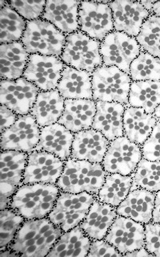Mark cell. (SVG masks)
Returning <instances> with one entry per match:
<instances>
[{
    "mask_svg": "<svg viewBox=\"0 0 160 257\" xmlns=\"http://www.w3.org/2000/svg\"><path fill=\"white\" fill-rule=\"evenodd\" d=\"M64 232L46 218L26 220L1 257H47Z\"/></svg>",
    "mask_w": 160,
    "mask_h": 257,
    "instance_id": "1",
    "label": "cell"
},
{
    "mask_svg": "<svg viewBox=\"0 0 160 257\" xmlns=\"http://www.w3.org/2000/svg\"><path fill=\"white\" fill-rule=\"evenodd\" d=\"M60 193L56 184H23L12 196L10 207L25 220L46 218Z\"/></svg>",
    "mask_w": 160,
    "mask_h": 257,
    "instance_id": "2",
    "label": "cell"
},
{
    "mask_svg": "<svg viewBox=\"0 0 160 257\" xmlns=\"http://www.w3.org/2000/svg\"><path fill=\"white\" fill-rule=\"evenodd\" d=\"M107 174L101 163L70 158L64 162L56 186L61 192L72 194L86 192L97 196Z\"/></svg>",
    "mask_w": 160,
    "mask_h": 257,
    "instance_id": "3",
    "label": "cell"
},
{
    "mask_svg": "<svg viewBox=\"0 0 160 257\" xmlns=\"http://www.w3.org/2000/svg\"><path fill=\"white\" fill-rule=\"evenodd\" d=\"M92 76V99L96 102H114L128 105L132 82L129 74L116 67L102 64Z\"/></svg>",
    "mask_w": 160,
    "mask_h": 257,
    "instance_id": "4",
    "label": "cell"
},
{
    "mask_svg": "<svg viewBox=\"0 0 160 257\" xmlns=\"http://www.w3.org/2000/svg\"><path fill=\"white\" fill-rule=\"evenodd\" d=\"M60 58L66 66L91 74L103 64L100 42L80 30L66 36Z\"/></svg>",
    "mask_w": 160,
    "mask_h": 257,
    "instance_id": "5",
    "label": "cell"
},
{
    "mask_svg": "<svg viewBox=\"0 0 160 257\" xmlns=\"http://www.w3.org/2000/svg\"><path fill=\"white\" fill-rule=\"evenodd\" d=\"M66 37L52 23L40 18L27 22L20 41L30 54L60 56Z\"/></svg>",
    "mask_w": 160,
    "mask_h": 257,
    "instance_id": "6",
    "label": "cell"
},
{
    "mask_svg": "<svg viewBox=\"0 0 160 257\" xmlns=\"http://www.w3.org/2000/svg\"><path fill=\"white\" fill-rule=\"evenodd\" d=\"M96 196L86 192H61L48 218L63 232L79 226L86 215Z\"/></svg>",
    "mask_w": 160,
    "mask_h": 257,
    "instance_id": "7",
    "label": "cell"
},
{
    "mask_svg": "<svg viewBox=\"0 0 160 257\" xmlns=\"http://www.w3.org/2000/svg\"><path fill=\"white\" fill-rule=\"evenodd\" d=\"M142 51L136 37L114 30L100 42L103 65L114 66L130 74L133 61Z\"/></svg>",
    "mask_w": 160,
    "mask_h": 257,
    "instance_id": "8",
    "label": "cell"
},
{
    "mask_svg": "<svg viewBox=\"0 0 160 257\" xmlns=\"http://www.w3.org/2000/svg\"><path fill=\"white\" fill-rule=\"evenodd\" d=\"M28 158L26 153L0 151V210L10 207L12 196L23 184Z\"/></svg>",
    "mask_w": 160,
    "mask_h": 257,
    "instance_id": "9",
    "label": "cell"
},
{
    "mask_svg": "<svg viewBox=\"0 0 160 257\" xmlns=\"http://www.w3.org/2000/svg\"><path fill=\"white\" fill-rule=\"evenodd\" d=\"M109 1H80L78 11L80 30L102 42L114 30Z\"/></svg>",
    "mask_w": 160,
    "mask_h": 257,
    "instance_id": "10",
    "label": "cell"
},
{
    "mask_svg": "<svg viewBox=\"0 0 160 257\" xmlns=\"http://www.w3.org/2000/svg\"><path fill=\"white\" fill-rule=\"evenodd\" d=\"M142 159V147L123 136L110 142L101 164L107 174L130 176Z\"/></svg>",
    "mask_w": 160,
    "mask_h": 257,
    "instance_id": "11",
    "label": "cell"
},
{
    "mask_svg": "<svg viewBox=\"0 0 160 257\" xmlns=\"http://www.w3.org/2000/svg\"><path fill=\"white\" fill-rule=\"evenodd\" d=\"M66 64L60 56L30 54L23 76L41 91L57 89Z\"/></svg>",
    "mask_w": 160,
    "mask_h": 257,
    "instance_id": "12",
    "label": "cell"
},
{
    "mask_svg": "<svg viewBox=\"0 0 160 257\" xmlns=\"http://www.w3.org/2000/svg\"><path fill=\"white\" fill-rule=\"evenodd\" d=\"M41 128L30 114L18 115L12 125L0 133L1 150H14L30 154L38 146Z\"/></svg>",
    "mask_w": 160,
    "mask_h": 257,
    "instance_id": "13",
    "label": "cell"
},
{
    "mask_svg": "<svg viewBox=\"0 0 160 257\" xmlns=\"http://www.w3.org/2000/svg\"><path fill=\"white\" fill-rule=\"evenodd\" d=\"M40 91L24 77L14 80L0 79V104L18 115L30 114Z\"/></svg>",
    "mask_w": 160,
    "mask_h": 257,
    "instance_id": "14",
    "label": "cell"
},
{
    "mask_svg": "<svg viewBox=\"0 0 160 257\" xmlns=\"http://www.w3.org/2000/svg\"><path fill=\"white\" fill-rule=\"evenodd\" d=\"M104 239L124 256L145 246V225L118 215Z\"/></svg>",
    "mask_w": 160,
    "mask_h": 257,
    "instance_id": "15",
    "label": "cell"
},
{
    "mask_svg": "<svg viewBox=\"0 0 160 257\" xmlns=\"http://www.w3.org/2000/svg\"><path fill=\"white\" fill-rule=\"evenodd\" d=\"M64 161L50 153L34 150L28 154L23 184H56L60 176Z\"/></svg>",
    "mask_w": 160,
    "mask_h": 257,
    "instance_id": "16",
    "label": "cell"
},
{
    "mask_svg": "<svg viewBox=\"0 0 160 257\" xmlns=\"http://www.w3.org/2000/svg\"><path fill=\"white\" fill-rule=\"evenodd\" d=\"M108 4L113 16L114 30L136 38L151 14L142 1L116 0L109 1Z\"/></svg>",
    "mask_w": 160,
    "mask_h": 257,
    "instance_id": "17",
    "label": "cell"
},
{
    "mask_svg": "<svg viewBox=\"0 0 160 257\" xmlns=\"http://www.w3.org/2000/svg\"><path fill=\"white\" fill-rule=\"evenodd\" d=\"M110 143L102 133L92 128L76 133L70 158L102 163Z\"/></svg>",
    "mask_w": 160,
    "mask_h": 257,
    "instance_id": "18",
    "label": "cell"
},
{
    "mask_svg": "<svg viewBox=\"0 0 160 257\" xmlns=\"http://www.w3.org/2000/svg\"><path fill=\"white\" fill-rule=\"evenodd\" d=\"M80 4L76 0H46L42 18L66 36L74 33L80 30Z\"/></svg>",
    "mask_w": 160,
    "mask_h": 257,
    "instance_id": "19",
    "label": "cell"
},
{
    "mask_svg": "<svg viewBox=\"0 0 160 257\" xmlns=\"http://www.w3.org/2000/svg\"><path fill=\"white\" fill-rule=\"evenodd\" d=\"M125 106L118 102H96V112L92 128L110 141L124 136Z\"/></svg>",
    "mask_w": 160,
    "mask_h": 257,
    "instance_id": "20",
    "label": "cell"
},
{
    "mask_svg": "<svg viewBox=\"0 0 160 257\" xmlns=\"http://www.w3.org/2000/svg\"><path fill=\"white\" fill-rule=\"evenodd\" d=\"M96 112V102L93 99L66 100L58 123L76 134L92 128Z\"/></svg>",
    "mask_w": 160,
    "mask_h": 257,
    "instance_id": "21",
    "label": "cell"
},
{
    "mask_svg": "<svg viewBox=\"0 0 160 257\" xmlns=\"http://www.w3.org/2000/svg\"><path fill=\"white\" fill-rule=\"evenodd\" d=\"M155 198V193L142 189H132L116 207L117 214L145 225L152 222Z\"/></svg>",
    "mask_w": 160,
    "mask_h": 257,
    "instance_id": "22",
    "label": "cell"
},
{
    "mask_svg": "<svg viewBox=\"0 0 160 257\" xmlns=\"http://www.w3.org/2000/svg\"><path fill=\"white\" fill-rule=\"evenodd\" d=\"M118 215L116 208L96 198L79 226L92 240L102 239Z\"/></svg>",
    "mask_w": 160,
    "mask_h": 257,
    "instance_id": "23",
    "label": "cell"
},
{
    "mask_svg": "<svg viewBox=\"0 0 160 257\" xmlns=\"http://www.w3.org/2000/svg\"><path fill=\"white\" fill-rule=\"evenodd\" d=\"M74 135L58 122L42 127L35 150L50 153L65 162L70 157Z\"/></svg>",
    "mask_w": 160,
    "mask_h": 257,
    "instance_id": "24",
    "label": "cell"
},
{
    "mask_svg": "<svg viewBox=\"0 0 160 257\" xmlns=\"http://www.w3.org/2000/svg\"><path fill=\"white\" fill-rule=\"evenodd\" d=\"M57 90L65 99H92V76L90 72L66 66Z\"/></svg>",
    "mask_w": 160,
    "mask_h": 257,
    "instance_id": "25",
    "label": "cell"
},
{
    "mask_svg": "<svg viewBox=\"0 0 160 257\" xmlns=\"http://www.w3.org/2000/svg\"><path fill=\"white\" fill-rule=\"evenodd\" d=\"M157 122L153 114L140 108L127 106L124 115V136L142 147Z\"/></svg>",
    "mask_w": 160,
    "mask_h": 257,
    "instance_id": "26",
    "label": "cell"
},
{
    "mask_svg": "<svg viewBox=\"0 0 160 257\" xmlns=\"http://www.w3.org/2000/svg\"><path fill=\"white\" fill-rule=\"evenodd\" d=\"M30 55L21 41L0 45V79L22 77Z\"/></svg>",
    "mask_w": 160,
    "mask_h": 257,
    "instance_id": "27",
    "label": "cell"
},
{
    "mask_svg": "<svg viewBox=\"0 0 160 257\" xmlns=\"http://www.w3.org/2000/svg\"><path fill=\"white\" fill-rule=\"evenodd\" d=\"M65 100L57 89L40 91L30 114L41 127L58 123L62 115Z\"/></svg>",
    "mask_w": 160,
    "mask_h": 257,
    "instance_id": "28",
    "label": "cell"
},
{
    "mask_svg": "<svg viewBox=\"0 0 160 257\" xmlns=\"http://www.w3.org/2000/svg\"><path fill=\"white\" fill-rule=\"evenodd\" d=\"M92 242L78 226L64 232L47 257H87Z\"/></svg>",
    "mask_w": 160,
    "mask_h": 257,
    "instance_id": "29",
    "label": "cell"
},
{
    "mask_svg": "<svg viewBox=\"0 0 160 257\" xmlns=\"http://www.w3.org/2000/svg\"><path fill=\"white\" fill-rule=\"evenodd\" d=\"M160 104V80L132 82L128 105L153 114Z\"/></svg>",
    "mask_w": 160,
    "mask_h": 257,
    "instance_id": "30",
    "label": "cell"
},
{
    "mask_svg": "<svg viewBox=\"0 0 160 257\" xmlns=\"http://www.w3.org/2000/svg\"><path fill=\"white\" fill-rule=\"evenodd\" d=\"M26 26L8 0H0V45L20 41Z\"/></svg>",
    "mask_w": 160,
    "mask_h": 257,
    "instance_id": "31",
    "label": "cell"
},
{
    "mask_svg": "<svg viewBox=\"0 0 160 257\" xmlns=\"http://www.w3.org/2000/svg\"><path fill=\"white\" fill-rule=\"evenodd\" d=\"M132 186L131 175L108 174L96 198L100 202L116 208L129 195Z\"/></svg>",
    "mask_w": 160,
    "mask_h": 257,
    "instance_id": "32",
    "label": "cell"
},
{
    "mask_svg": "<svg viewBox=\"0 0 160 257\" xmlns=\"http://www.w3.org/2000/svg\"><path fill=\"white\" fill-rule=\"evenodd\" d=\"M131 176L132 189H142L155 194L160 191V162L142 158Z\"/></svg>",
    "mask_w": 160,
    "mask_h": 257,
    "instance_id": "33",
    "label": "cell"
},
{
    "mask_svg": "<svg viewBox=\"0 0 160 257\" xmlns=\"http://www.w3.org/2000/svg\"><path fill=\"white\" fill-rule=\"evenodd\" d=\"M130 75L132 82L160 80V58L142 51L132 62Z\"/></svg>",
    "mask_w": 160,
    "mask_h": 257,
    "instance_id": "34",
    "label": "cell"
},
{
    "mask_svg": "<svg viewBox=\"0 0 160 257\" xmlns=\"http://www.w3.org/2000/svg\"><path fill=\"white\" fill-rule=\"evenodd\" d=\"M136 39L142 51L160 58V18L150 14Z\"/></svg>",
    "mask_w": 160,
    "mask_h": 257,
    "instance_id": "35",
    "label": "cell"
},
{
    "mask_svg": "<svg viewBox=\"0 0 160 257\" xmlns=\"http://www.w3.org/2000/svg\"><path fill=\"white\" fill-rule=\"evenodd\" d=\"M25 220L10 207L0 210V251L9 247Z\"/></svg>",
    "mask_w": 160,
    "mask_h": 257,
    "instance_id": "36",
    "label": "cell"
},
{
    "mask_svg": "<svg viewBox=\"0 0 160 257\" xmlns=\"http://www.w3.org/2000/svg\"><path fill=\"white\" fill-rule=\"evenodd\" d=\"M8 2L27 22L42 18L46 4L45 0H8Z\"/></svg>",
    "mask_w": 160,
    "mask_h": 257,
    "instance_id": "37",
    "label": "cell"
},
{
    "mask_svg": "<svg viewBox=\"0 0 160 257\" xmlns=\"http://www.w3.org/2000/svg\"><path fill=\"white\" fill-rule=\"evenodd\" d=\"M142 158L160 162V123L157 122L148 140L142 146Z\"/></svg>",
    "mask_w": 160,
    "mask_h": 257,
    "instance_id": "38",
    "label": "cell"
},
{
    "mask_svg": "<svg viewBox=\"0 0 160 257\" xmlns=\"http://www.w3.org/2000/svg\"><path fill=\"white\" fill-rule=\"evenodd\" d=\"M145 247L154 257H160V224L150 222L145 224Z\"/></svg>",
    "mask_w": 160,
    "mask_h": 257,
    "instance_id": "39",
    "label": "cell"
},
{
    "mask_svg": "<svg viewBox=\"0 0 160 257\" xmlns=\"http://www.w3.org/2000/svg\"><path fill=\"white\" fill-rule=\"evenodd\" d=\"M123 255L105 239L92 240L87 257H122Z\"/></svg>",
    "mask_w": 160,
    "mask_h": 257,
    "instance_id": "40",
    "label": "cell"
},
{
    "mask_svg": "<svg viewBox=\"0 0 160 257\" xmlns=\"http://www.w3.org/2000/svg\"><path fill=\"white\" fill-rule=\"evenodd\" d=\"M18 115L10 108L0 104V133L12 125Z\"/></svg>",
    "mask_w": 160,
    "mask_h": 257,
    "instance_id": "41",
    "label": "cell"
},
{
    "mask_svg": "<svg viewBox=\"0 0 160 257\" xmlns=\"http://www.w3.org/2000/svg\"><path fill=\"white\" fill-rule=\"evenodd\" d=\"M152 222L160 224V191L156 193L154 207Z\"/></svg>",
    "mask_w": 160,
    "mask_h": 257,
    "instance_id": "42",
    "label": "cell"
},
{
    "mask_svg": "<svg viewBox=\"0 0 160 257\" xmlns=\"http://www.w3.org/2000/svg\"><path fill=\"white\" fill-rule=\"evenodd\" d=\"M124 256L128 257H154L153 255L150 253L145 246L142 247L138 249L131 252L128 253L124 255Z\"/></svg>",
    "mask_w": 160,
    "mask_h": 257,
    "instance_id": "43",
    "label": "cell"
},
{
    "mask_svg": "<svg viewBox=\"0 0 160 257\" xmlns=\"http://www.w3.org/2000/svg\"><path fill=\"white\" fill-rule=\"evenodd\" d=\"M150 12L151 14L160 18V1H154Z\"/></svg>",
    "mask_w": 160,
    "mask_h": 257,
    "instance_id": "44",
    "label": "cell"
},
{
    "mask_svg": "<svg viewBox=\"0 0 160 257\" xmlns=\"http://www.w3.org/2000/svg\"><path fill=\"white\" fill-rule=\"evenodd\" d=\"M153 115L157 120V122L160 123V104L154 110Z\"/></svg>",
    "mask_w": 160,
    "mask_h": 257,
    "instance_id": "45",
    "label": "cell"
}]
</instances>
